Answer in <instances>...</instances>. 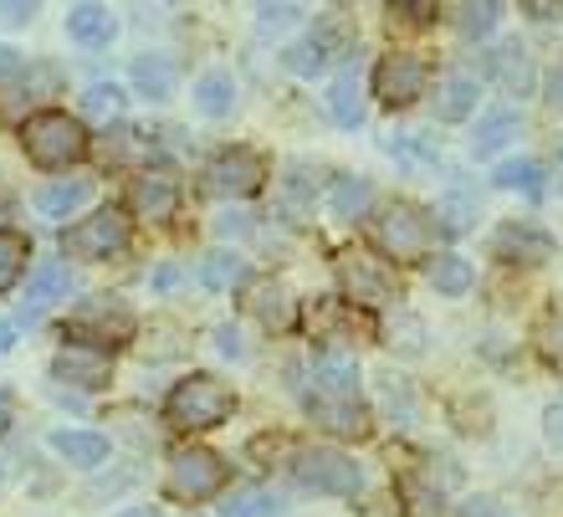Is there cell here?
Masks as SVG:
<instances>
[{
  "label": "cell",
  "instance_id": "6da1fadb",
  "mask_svg": "<svg viewBox=\"0 0 563 517\" xmlns=\"http://www.w3.org/2000/svg\"><path fill=\"white\" fill-rule=\"evenodd\" d=\"M21 148H26V160L36 169H67V164L88 160V129L77 113H62V108H42V113H31L21 123Z\"/></svg>",
  "mask_w": 563,
  "mask_h": 517
},
{
  "label": "cell",
  "instance_id": "7a4b0ae2",
  "mask_svg": "<svg viewBox=\"0 0 563 517\" xmlns=\"http://www.w3.org/2000/svg\"><path fill=\"white\" fill-rule=\"evenodd\" d=\"M134 333H139V318L123 297H88L62 323V339L73 343V349H92V354L123 349V343H134Z\"/></svg>",
  "mask_w": 563,
  "mask_h": 517
},
{
  "label": "cell",
  "instance_id": "3957f363",
  "mask_svg": "<svg viewBox=\"0 0 563 517\" xmlns=\"http://www.w3.org/2000/svg\"><path fill=\"white\" fill-rule=\"evenodd\" d=\"M231 415H236V389L216 374H185L164 399V420L175 430H216Z\"/></svg>",
  "mask_w": 563,
  "mask_h": 517
},
{
  "label": "cell",
  "instance_id": "277c9868",
  "mask_svg": "<svg viewBox=\"0 0 563 517\" xmlns=\"http://www.w3.org/2000/svg\"><path fill=\"white\" fill-rule=\"evenodd\" d=\"M374 246L389 256V262H416L430 256L435 246V216L416 200H389L379 216H374Z\"/></svg>",
  "mask_w": 563,
  "mask_h": 517
},
{
  "label": "cell",
  "instance_id": "5b68a950",
  "mask_svg": "<svg viewBox=\"0 0 563 517\" xmlns=\"http://www.w3.org/2000/svg\"><path fill=\"white\" fill-rule=\"evenodd\" d=\"M333 266H339V287H343V302H349V308H364V312L400 308L395 272H389L379 256L364 252V246H343V252L333 256Z\"/></svg>",
  "mask_w": 563,
  "mask_h": 517
},
{
  "label": "cell",
  "instance_id": "8992f818",
  "mask_svg": "<svg viewBox=\"0 0 563 517\" xmlns=\"http://www.w3.org/2000/svg\"><path fill=\"white\" fill-rule=\"evenodd\" d=\"M129 241H134L129 210L98 206L92 216H82V221H73L62 231V252L73 256V262H113L119 252H129Z\"/></svg>",
  "mask_w": 563,
  "mask_h": 517
},
{
  "label": "cell",
  "instance_id": "52a82bcc",
  "mask_svg": "<svg viewBox=\"0 0 563 517\" xmlns=\"http://www.w3.org/2000/svg\"><path fill=\"white\" fill-rule=\"evenodd\" d=\"M292 476H297V487L312 492V497H354V492L364 487L358 461L333 451V446H297Z\"/></svg>",
  "mask_w": 563,
  "mask_h": 517
},
{
  "label": "cell",
  "instance_id": "ba28073f",
  "mask_svg": "<svg viewBox=\"0 0 563 517\" xmlns=\"http://www.w3.org/2000/svg\"><path fill=\"white\" fill-rule=\"evenodd\" d=\"M225 487V457H216L210 446H179L169 466H164V492L175 503H210Z\"/></svg>",
  "mask_w": 563,
  "mask_h": 517
},
{
  "label": "cell",
  "instance_id": "9c48e42d",
  "mask_svg": "<svg viewBox=\"0 0 563 517\" xmlns=\"http://www.w3.org/2000/svg\"><path fill=\"white\" fill-rule=\"evenodd\" d=\"M426 88H430V62L420 57V52H389V57H379V67H374V98H379L389 113L420 103Z\"/></svg>",
  "mask_w": 563,
  "mask_h": 517
},
{
  "label": "cell",
  "instance_id": "30bf717a",
  "mask_svg": "<svg viewBox=\"0 0 563 517\" xmlns=\"http://www.w3.org/2000/svg\"><path fill=\"white\" fill-rule=\"evenodd\" d=\"M267 185V160L256 148H221L216 160L206 164V195H221V200H246Z\"/></svg>",
  "mask_w": 563,
  "mask_h": 517
},
{
  "label": "cell",
  "instance_id": "8fae6325",
  "mask_svg": "<svg viewBox=\"0 0 563 517\" xmlns=\"http://www.w3.org/2000/svg\"><path fill=\"white\" fill-rule=\"evenodd\" d=\"M129 210H134L139 221H148V226L175 221V210H179V179L169 175V169H139L134 185H129Z\"/></svg>",
  "mask_w": 563,
  "mask_h": 517
},
{
  "label": "cell",
  "instance_id": "7c38bea8",
  "mask_svg": "<svg viewBox=\"0 0 563 517\" xmlns=\"http://www.w3.org/2000/svg\"><path fill=\"white\" fill-rule=\"evenodd\" d=\"M308 415H312V426H323L328 436H339V441H364V436L374 430L369 405H364V399L308 395Z\"/></svg>",
  "mask_w": 563,
  "mask_h": 517
},
{
  "label": "cell",
  "instance_id": "4fadbf2b",
  "mask_svg": "<svg viewBox=\"0 0 563 517\" xmlns=\"http://www.w3.org/2000/svg\"><path fill=\"white\" fill-rule=\"evenodd\" d=\"M492 252L507 266H543L553 256V237L533 221H507L497 237H492Z\"/></svg>",
  "mask_w": 563,
  "mask_h": 517
},
{
  "label": "cell",
  "instance_id": "5bb4252c",
  "mask_svg": "<svg viewBox=\"0 0 563 517\" xmlns=\"http://www.w3.org/2000/svg\"><path fill=\"white\" fill-rule=\"evenodd\" d=\"M52 380H57V385L82 389V395H92V389H108L113 364H108V354H92V349H73V343H67V349L52 359Z\"/></svg>",
  "mask_w": 563,
  "mask_h": 517
},
{
  "label": "cell",
  "instance_id": "9a60e30c",
  "mask_svg": "<svg viewBox=\"0 0 563 517\" xmlns=\"http://www.w3.org/2000/svg\"><path fill=\"white\" fill-rule=\"evenodd\" d=\"M308 395H339V399H364L358 389V364L349 349H323L312 359V389Z\"/></svg>",
  "mask_w": 563,
  "mask_h": 517
},
{
  "label": "cell",
  "instance_id": "2e32d148",
  "mask_svg": "<svg viewBox=\"0 0 563 517\" xmlns=\"http://www.w3.org/2000/svg\"><path fill=\"white\" fill-rule=\"evenodd\" d=\"M308 333L318 343H328V349H343L358 333V312L349 302H339V297H318L308 308Z\"/></svg>",
  "mask_w": 563,
  "mask_h": 517
},
{
  "label": "cell",
  "instance_id": "e0dca14e",
  "mask_svg": "<svg viewBox=\"0 0 563 517\" xmlns=\"http://www.w3.org/2000/svg\"><path fill=\"white\" fill-rule=\"evenodd\" d=\"M518 129H522L518 108H507V103L487 108V113L476 119V133H472V160H492V154H503V148L518 139Z\"/></svg>",
  "mask_w": 563,
  "mask_h": 517
},
{
  "label": "cell",
  "instance_id": "ac0fdd59",
  "mask_svg": "<svg viewBox=\"0 0 563 517\" xmlns=\"http://www.w3.org/2000/svg\"><path fill=\"white\" fill-rule=\"evenodd\" d=\"M246 312H252L262 328H272V333L292 328V297H287V287L272 282V277H262V282L246 287Z\"/></svg>",
  "mask_w": 563,
  "mask_h": 517
},
{
  "label": "cell",
  "instance_id": "d6986e66",
  "mask_svg": "<svg viewBox=\"0 0 563 517\" xmlns=\"http://www.w3.org/2000/svg\"><path fill=\"white\" fill-rule=\"evenodd\" d=\"M134 88L144 92L148 103H164V98H175L179 88V67L175 57H164V52H144V57H134Z\"/></svg>",
  "mask_w": 563,
  "mask_h": 517
},
{
  "label": "cell",
  "instance_id": "ffe728a7",
  "mask_svg": "<svg viewBox=\"0 0 563 517\" xmlns=\"http://www.w3.org/2000/svg\"><path fill=\"white\" fill-rule=\"evenodd\" d=\"M476 98H482V88H476V77L466 73H451L435 82V119L441 123H461L476 113Z\"/></svg>",
  "mask_w": 563,
  "mask_h": 517
},
{
  "label": "cell",
  "instance_id": "44dd1931",
  "mask_svg": "<svg viewBox=\"0 0 563 517\" xmlns=\"http://www.w3.org/2000/svg\"><path fill=\"white\" fill-rule=\"evenodd\" d=\"M67 36L82 46H108L119 36V21H113L108 6H73V11H67Z\"/></svg>",
  "mask_w": 563,
  "mask_h": 517
},
{
  "label": "cell",
  "instance_id": "7402d4cb",
  "mask_svg": "<svg viewBox=\"0 0 563 517\" xmlns=\"http://www.w3.org/2000/svg\"><path fill=\"white\" fill-rule=\"evenodd\" d=\"M52 451L67 466H103L108 436H98V430H52Z\"/></svg>",
  "mask_w": 563,
  "mask_h": 517
},
{
  "label": "cell",
  "instance_id": "603a6c76",
  "mask_svg": "<svg viewBox=\"0 0 563 517\" xmlns=\"http://www.w3.org/2000/svg\"><path fill=\"white\" fill-rule=\"evenodd\" d=\"M328 113H333L339 129H358V123H364V88H358L354 67H343V73L333 77V88H328Z\"/></svg>",
  "mask_w": 563,
  "mask_h": 517
},
{
  "label": "cell",
  "instance_id": "cb8c5ba5",
  "mask_svg": "<svg viewBox=\"0 0 563 517\" xmlns=\"http://www.w3.org/2000/svg\"><path fill=\"white\" fill-rule=\"evenodd\" d=\"M88 195H92L88 179H52V185L36 190V210H42L46 221H73V210L82 206Z\"/></svg>",
  "mask_w": 563,
  "mask_h": 517
},
{
  "label": "cell",
  "instance_id": "d4e9b609",
  "mask_svg": "<svg viewBox=\"0 0 563 517\" xmlns=\"http://www.w3.org/2000/svg\"><path fill=\"white\" fill-rule=\"evenodd\" d=\"M487 67H492V77H497L507 92H528V88H533V62H528V46H518V42L497 46V52L487 57Z\"/></svg>",
  "mask_w": 563,
  "mask_h": 517
},
{
  "label": "cell",
  "instance_id": "484cf974",
  "mask_svg": "<svg viewBox=\"0 0 563 517\" xmlns=\"http://www.w3.org/2000/svg\"><path fill=\"white\" fill-rule=\"evenodd\" d=\"M277 513H282V497L272 487H256V482L231 487L221 497V517H277Z\"/></svg>",
  "mask_w": 563,
  "mask_h": 517
},
{
  "label": "cell",
  "instance_id": "4316f807",
  "mask_svg": "<svg viewBox=\"0 0 563 517\" xmlns=\"http://www.w3.org/2000/svg\"><path fill=\"white\" fill-rule=\"evenodd\" d=\"M195 108L206 113V119H225L231 108H236V77L231 73H206L195 82Z\"/></svg>",
  "mask_w": 563,
  "mask_h": 517
},
{
  "label": "cell",
  "instance_id": "83f0119b",
  "mask_svg": "<svg viewBox=\"0 0 563 517\" xmlns=\"http://www.w3.org/2000/svg\"><path fill=\"white\" fill-rule=\"evenodd\" d=\"M26 262H31V241L21 231H11V226H0V297L11 293L21 277H31Z\"/></svg>",
  "mask_w": 563,
  "mask_h": 517
},
{
  "label": "cell",
  "instance_id": "f1b7e54d",
  "mask_svg": "<svg viewBox=\"0 0 563 517\" xmlns=\"http://www.w3.org/2000/svg\"><path fill=\"white\" fill-rule=\"evenodd\" d=\"M67 293V266L62 262H36L26 277V308L42 312L46 302H57V297Z\"/></svg>",
  "mask_w": 563,
  "mask_h": 517
},
{
  "label": "cell",
  "instance_id": "f546056e",
  "mask_svg": "<svg viewBox=\"0 0 563 517\" xmlns=\"http://www.w3.org/2000/svg\"><path fill=\"white\" fill-rule=\"evenodd\" d=\"M426 277H430V287H435V293H445V297H461V293H466V287H472V262H466V256H456V252L430 256Z\"/></svg>",
  "mask_w": 563,
  "mask_h": 517
},
{
  "label": "cell",
  "instance_id": "4dcf8cb0",
  "mask_svg": "<svg viewBox=\"0 0 563 517\" xmlns=\"http://www.w3.org/2000/svg\"><path fill=\"white\" fill-rule=\"evenodd\" d=\"M374 200V185L364 175H339L333 179V216L339 221H358Z\"/></svg>",
  "mask_w": 563,
  "mask_h": 517
},
{
  "label": "cell",
  "instance_id": "1f68e13d",
  "mask_svg": "<svg viewBox=\"0 0 563 517\" xmlns=\"http://www.w3.org/2000/svg\"><path fill=\"white\" fill-rule=\"evenodd\" d=\"M328 62H333V46H328L318 31H312V36H302L297 46H287V67H292L297 77H318Z\"/></svg>",
  "mask_w": 563,
  "mask_h": 517
},
{
  "label": "cell",
  "instance_id": "d6a6232c",
  "mask_svg": "<svg viewBox=\"0 0 563 517\" xmlns=\"http://www.w3.org/2000/svg\"><path fill=\"white\" fill-rule=\"evenodd\" d=\"M200 277H206V287L225 293V287H241V282H246V262H241L236 252H210L206 262H200Z\"/></svg>",
  "mask_w": 563,
  "mask_h": 517
},
{
  "label": "cell",
  "instance_id": "836d02e7",
  "mask_svg": "<svg viewBox=\"0 0 563 517\" xmlns=\"http://www.w3.org/2000/svg\"><path fill=\"white\" fill-rule=\"evenodd\" d=\"M497 185L503 190H522V195H543V164L538 160H507V164H497Z\"/></svg>",
  "mask_w": 563,
  "mask_h": 517
},
{
  "label": "cell",
  "instance_id": "e575fe53",
  "mask_svg": "<svg viewBox=\"0 0 563 517\" xmlns=\"http://www.w3.org/2000/svg\"><path fill=\"white\" fill-rule=\"evenodd\" d=\"M503 21V6L497 0H482V6H456V31L461 36H492Z\"/></svg>",
  "mask_w": 563,
  "mask_h": 517
},
{
  "label": "cell",
  "instance_id": "d590c367",
  "mask_svg": "<svg viewBox=\"0 0 563 517\" xmlns=\"http://www.w3.org/2000/svg\"><path fill=\"white\" fill-rule=\"evenodd\" d=\"M379 395H385V410L395 415L400 410V420H416V395H410V380H400V374H379Z\"/></svg>",
  "mask_w": 563,
  "mask_h": 517
},
{
  "label": "cell",
  "instance_id": "8d00e7d4",
  "mask_svg": "<svg viewBox=\"0 0 563 517\" xmlns=\"http://www.w3.org/2000/svg\"><path fill=\"white\" fill-rule=\"evenodd\" d=\"M82 108H88L92 119H119L123 113V88H113V82H92V88L82 92Z\"/></svg>",
  "mask_w": 563,
  "mask_h": 517
},
{
  "label": "cell",
  "instance_id": "74e56055",
  "mask_svg": "<svg viewBox=\"0 0 563 517\" xmlns=\"http://www.w3.org/2000/svg\"><path fill=\"white\" fill-rule=\"evenodd\" d=\"M435 221H441L445 231H451V237H461V231H466V226L476 221V206H472V200H456V195H451V200H445V206L435 210Z\"/></svg>",
  "mask_w": 563,
  "mask_h": 517
},
{
  "label": "cell",
  "instance_id": "f35d334b",
  "mask_svg": "<svg viewBox=\"0 0 563 517\" xmlns=\"http://www.w3.org/2000/svg\"><path fill=\"white\" fill-rule=\"evenodd\" d=\"M302 175H308V169H302V164H292V169H287V190H282L292 216H302V210L312 206V190H308V179H302Z\"/></svg>",
  "mask_w": 563,
  "mask_h": 517
},
{
  "label": "cell",
  "instance_id": "ab89813d",
  "mask_svg": "<svg viewBox=\"0 0 563 517\" xmlns=\"http://www.w3.org/2000/svg\"><path fill=\"white\" fill-rule=\"evenodd\" d=\"M302 21V6H262L256 11V26L262 31H287V26H297Z\"/></svg>",
  "mask_w": 563,
  "mask_h": 517
},
{
  "label": "cell",
  "instance_id": "60d3db41",
  "mask_svg": "<svg viewBox=\"0 0 563 517\" xmlns=\"http://www.w3.org/2000/svg\"><path fill=\"white\" fill-rule=\"evenodd\" d=\"M543 436H549V446L563 457V399H553L549 410H543Z\"/></svg>",
  "mask_w": 563,
  "mask_h": 517
},
{
  "label": "cell",
  "instance_id": "b9f144b4",
  "mask_svg": "<svg viewBox=\"0 0 563 517\" xmlns=\"http://www.w3.org/2000/svg\"><path fill=\"white\" fill-rule=\"evenodd\" d=\"M543 354L559 359V364H563V308L549 318V333H543Z\"/></svg>",
  "mask_w": 563,
  "mask_h": 517
},
{
  "label": "cell",
  "instance_id": "7bdbcfd3",
  "mask_svg": "<svg viewBox=\"0 0 563 517\" xmlns=\"http://www.w3.org/2000/svg\"><path fill=\"white\" fill-rule=\"evenodd\" d=\"M216 349H221L225 359H241L246 349H241V339H236V328H216Z\"/></svg>",
  "mask_w": 563,
  "mask_h": 517
},
{
  "label": "cell",
  "instance_id": "ee69618b",
  "mask_svg": "<svg viewBox=\"0 0 563 517\" xmlns=\"http://www.w3.org/2000/svg\"><path fill=\"white\" fill-rule=\"evenodd\" d=\"M21 52H11V46H0V77H21Z\"/></svg>",
  "mask_w": 563,
  "mask_h": 517
},
{
  "label": "cell",
  "instance_id": "f6af8a7d",
  "mask_svg": "<svg viewBox=\"0 0 563 517\" xmlns=\"http://www.w3.org/2000/svg\"><path fill=\"white\" fill-rule=\"evenodd\" d=\"M31 15H36V6H0V21H11V26H21Z\"/></svg>",
  "mask_w": 563,
  "mask_h": 517
},
{
  "label": "cell",
  "instance_id": "bcb514c9",
  "mask_svg": "<svg viewBox=\"0 0 563 517\" xmlns=\"http://www.w3.org/2000/svg\"><path fill=\"white\" fill-rule=\"evenodd\" d=\"M246 221H252V216H241V210H225V216H221V237H231V231H246Z\"/></svg>",
  "mask_w": 563,
  "mask_h": 517
},
{
  "label": "cell",
  "instance_id": "7dc6e473",
  "mask_svg": "<svg viewBox=\"0 0 563 517\" xmlns=\"http://www.w3.org/2000/svg\"><path fill=\"white\" fill-rule=\"evenodd\" d=\"M11 415H15V405H11V389L0 385V436L11 430Z\"/></svg>",
  "mask_w": 563,
  "mask_h": 517
},
{
  "label": "cell",
  "instance_id": "c3c4849f",
  "mask_svg": "<svg viewBox=\"0 0 563 517\" xmlns=\"http://www.w3.org/2000/svg\"><path fill=\"white\" fill-rule=\"evenodd\" d=\"M11 343H15V328L0 323V354H11Z\"/></svg>",
  "mask_w": 563,
  "mask_h": 517
},
{
  "label": "cell",
  "instance_id": "681fc988",
  "mask_svg": "<svg viewBox=\"0 0 563 517\" xmlns=\"http://www.w3.org/2000/svg\"><path fill=\"white\" fill-rule=\"evenodd\" d=\"M119 517H159L154 507H129V513H119Z\"/></svg>",
  "mask_w": 563,
  "mask_h": 517
},
{
  "label": "cell",
  "instance_id": "f907efd6",
  "mask_svg": "<svg viewBox=\"0 0 563 517\" xmlns=\"http://www.w3.org/2000/svg\"><path fill=\"white\" fill-rule=\"evenodd\" d=\"M0 482H5V461H0Z\"/></svg>",
  "mask_w": 563,
  "mask_h": 517
}]
</instances>
